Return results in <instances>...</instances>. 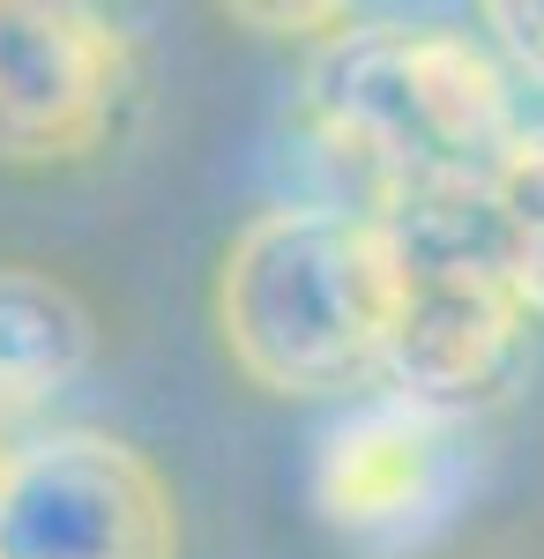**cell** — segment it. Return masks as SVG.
Segmentation results:
<instances>
[{
	"label": "cell",
	"mask_w": 544,
	"mask_h": 559,
	"mask_svg": "<svg viewBox=\"0 0 544 559\" xmlns=\"http://www.w3.org/2000/svg\"><path fill=\"white\" fill-rule=\"evenodd\" d=\"M298 128L329 165L314 210L388 224L433 187H477L522 134L507 68L448 23H351L298 97Z\"/></svg>",
	"instance_id": "1"
},
{
	"label": "cell",
	"mask_w": 544,
	"mask_h": 559,
	"mask_svg": "<svg viewBox=\"0 0 544 559\" xmlns=\"http://www.w3.org/2000/svg\"><path fill=\"white\" fill-rule=\"evenodd\" d=\"M403 284L388 224L276 202L253 210L216 261V336L269 395H351L388 373Z\"/></svg>",
	"instance_id": "2"
},
{
	"label": "cell",
	"mask_w": 544,
	"mask_h": 559,
	"mask_svg": "<svg viewBox=\"0 0 544 559\" xmlns=\"http://www.w3.org/2000/svg\"><path fill=\"white\" fill-rule=\"evenodd\" d=\"M403 247V321L388 344V381L403 403L433 418H456L470 403H493L522 350H530V306L515 299L500 269V239L477 187H433L411 210L388 216Z\"/></svg>",
	"instance_id": "3"
},
{
	"label": "cell",
	"mask_w": 544,
	"mask_h": 559,
	"mask_svg": "<svg viewBox=\"0 0 544 559\" xmlns=\"http://www.w3.org/2000/svg\"><path fill=\"white\" fill-rule=\"evenodd\" d=\"M0 559H179L172 485L120 432H31L0 471Z\"/></svg>",
	"instance_id": "4"
},
{
	"label": "cell",
	"mask_w": 544,
	"mask_h": 559,
	"mask_svg": "<svg viewBox=\"0 0 544 559\" xmlns=\"http://www.w3.org/2000/svg\"><path fill=\"white\" fill-rule=\"evenodd\" d=\"M134 52L83 0H0V165H75L127 97Z\"/></svg>",
	"instance_id": "5"
},
{
	"label": "cell",
	"mask_w": 544,
	"mask_h": 559,
	"mask_svg": "<svg viewBox=\"0 0 544 559\" xmlns=\"http://www.w3.org/2000/svg\"><path fill=\"white\" fill-rule=\"evenodd\" d=\"M448 485V418L418 403H374L321 440L314 500L343 537H403Z\"/></svg>",
	"instance_id": "6"
},
{
	"label": "cell",
	"mask_w": 544,
	"mask_h": 559,
	"mask_svg": "<svg viewBox=\"0 0 544 559\" xmlns=\"http://www.w3.org/2000/svg\"><path fill=\"white\" fill-rule=\"evenodd\" d=\"M97 358V313L60 276L0 261V403L31 418L60 388H75Z\"/></svg>",
	"instance_id": "7"
},
{
	"label": "cell",
	"mask_w": 544,
	"mask_h": 559,
	"mask_svg": "<svg viewBox=\"0 0 544 559\" xmlns=\"http://www.w3.org/2000/svg\"><path fill=\"white\" fill-rule=\"evenodd\" d=\"M485 216L515 299L530 306V321H544V128H522L500 150V165L485 173Z\"/></svg>",
	"instance_id": "8"
},
{
	"label": "cell",
	"mask_w": 544,
	"mask_h": 559,
	"mask_svg": "<svg viewBox=\"0 0 544 559\" xmlns=\"http://www.w3.org/2000/svg\"><path fill=\"white\" fill-rule=\"evenodd\" d=\"M485 23L500 31L507 52L544 83V0H500V8H485Z\"/></svg>",
	"instance_id": "9"
},
{
	"label": "cell",
	"mask_w": 544,
	"mask_h": 559,
	"mask_svg": "<svg viewBox=\"0 0 544 559\" xmlns=\"http://www.w3.org/2000/svg\"><path fill=\"white\" fill-rule=\"evenodd\" d=\"M15 448H23V440H15V411L0 403V471H8V455H15Z\"/></svg>",
	"instance_id": "10"
}]
</instances>
